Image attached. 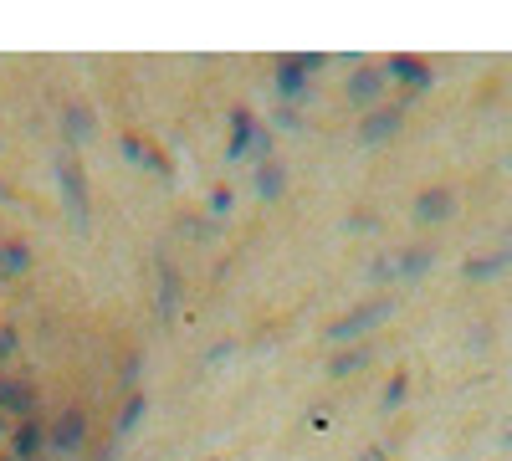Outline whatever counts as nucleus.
Returning a JSON list of instances; mask_svg holds the SVG:
<instances>
[{"label":"nucleus","instance_id":"f257e3e1","mask_svg":"<svg viewBox=\"0 0 512 461\" xmlns=\"http://www.w3.org/2000/svg\"><path fill=\"white\" fill-rule=\"evenodd\" d=\"M323 67H328L323 52H287V57H277L272 62V98L282 108H303L313 98V88H318Z\"/></svg>","mask_w":512,"mask_h":461},{"label":"nucleus","instance_id":"f03ea898","mask_svg":"<svg viewBox=\"0 0 512 461\" xmlns=\"http://www.w3.org/2000/svg\"><path fill=\"white\" fill-rule=\"evenodd\" d=\"M395 308H400L395 298H359L354 308H344V313H338V318H333V323L318 333V339H323V344H333V349L364 344L374 328H384V323L395 318Z\"/></svg>","mask_w":512,"mask_h":461},{"label":"nucleus","instance_id":"7ed1b4c3","mask_svg":"<svg viewBox=\"0 0 512 461\" xmlns=\"http://www.w3.org/2000/svg\"><path fill=\"white\" fill-rule=\"evenodd\" d=\"M88 441H93V410L82 405V400H67V405H57L47 415V461L52 456L57 461H72V456L88 451Z\"/></svg>","mask_w":512,"mask_h":461},{"label":"nucleus","instance_id":"20e7f679","mask_svg":"<svg viewBox=\"0 0 512 461\" xmlns=\"http://www.w3.org/2000/svg\"><path fill=\"white\" fill-rule=\"evenodd\" d=\"M57 190H62V211L77 231H88L93 221V185H88V170H82V159L72 149L57 154Z\"/></svg>","mask_w":512,"mask_h":461},{"label":"nucleus","instance_id":"39448f33","mask_svg":"<svg viewBox=\"0 0 512 461\" xmlns=\"http://www.w3.org/2000/svg\"><path fill=\"white\" fill-rule=\"evenodd\" d=\"M405 113H410V98H390V103H379L374 113H359V129H354V144L359 149H379V144H390V139H400V129H405Z\"/></svg>","mask_w":512,"mask_h":461},{"label":"nucleus","instance_id":"423d86ee","mask_svg":"<svg viewBox=\"0 0 512 461\" xmlns=\"http://www.w3.org/2000/svg\"><path fill=\"white\" fill-rule=\"evenodd\" d=\"M0 415L16 426V421H31V415H47L41 410V385L31 374H0Z\"/></svg>","mask_w":512,"mask_h":461},{"label":"nucleus","instance_id":"0eeeda50","mask_svg":"<svg viewBox=\"0 0 512 461\" xmlns=\"http://www.w3.org/2000/svg\"><path fill=\"white\" fill-rule=\"evenodd\" d=\"M384 77H390V88H405V98H425L436 88V67L425 57H415V52L384 57Z\"/></svg>","mask_w":512,"mask_h":461},{"label":"nucleus","instance_id":"6e6552de","mask_svg":"<svg viewBox=\"0 0 512 461\" xmlns=\"http://www.w3.org/2000/svg\"><path fill=\"white\" fill-rule=\"evenodd\" d=\"M344 98L359 113H374L379 103H390V77H384V62H359L344 82Z\"/></svg>","mask_w":512,"mask_h":461},{"label":"nucleus","instance_id":"1a4fd4ad","mask_svg":"<svg viewBox=\"0 0 512 461\" xmlns=\"http://www.w3.org/2000/svg\"><path fill=\"white\" fill-rule=\"evenodd\" d=\"M256 139H262V118H256L246 103H236L226 113V164H231V170H236V164H251Z\"/></svg>","mask_w":512,"mask_h":461},{"label":"nucleus","instance_id":"9d476101","mask_svg":"<svg viewBox=\"0 0 512 461\" xmlns=\"http://www.w3.org/2000/svg\"><path fill=\"white\" fill-rule=\"evenodd\" d=\"M180 303H185V277L169 257H154V318L169 328L180 318Z\"/></svg>","mask_w":512,"mask_h":461},{"label":"nucleus","instance_id":"9b49d317","mask_svg":"<svg viewBox=\"0 0 512 461\" xmlns=\"http://www.w3.org/2000/svg\"><path fill=\"white\" fill-rule=\"evenodd\" d=\"M456 216V190L451 185H425V190H415V200H410V221L415 226H441V221H451Z\"/></svg>","mask_w":512,"mask_h":461},{"label":"nucleus","instance_id":"f8f14e48","mask_svg":"<svg viewBox=\"0 0 512 461\" xmlns=\"http://www.w3.org/2000/svg\"><path fill=\"white\" fill-rule=\"evenodd\" d=\"M57 123H62V144L67 149H82V144L98 134V108L88 98H67L62 113H57Z\"/></svg>","mask_w":512,"mask_h":461},{"label":"nucleus","instance_id":"ddd939ff","mask_svg":"<svg viewBox=\"0 0 512 461\" xmlns=\"http://www.w3.org/2000/svg\"><path fill=\"white\" fill-rule=\"evenodd\" d=\"M11 461H47V415L11 426Z\"/></svg>","mask_w":512,"mask_h":461},{"label":"nucleus","instance_id":"4468645a","mask_svg":"<svg viewBox=\"0 0 512 461\" xmlns=\"http://www.w3.org/2000/svg\"><path fill=\"white\" fill-rule=\"evenodd\" d=\"M36 272V251L21 236H0V282H21Z\"/></svg>","mask_w":512,"mask_h":461},{"label":"nucleus","instance_id":"2eb2a0df","mask_svg":"<svg viewBox=\"0 0 512 461\" xmlns=\"http://www.w3.org/2000/svg\"><path fill=\"white\" fill-rule=\"evenodd\" d=\"M287 180H292L287 159H267V164H256V170H251V190H256L262 205H277L287 195Z\"/></svg>","mask_w":512,"mask_h":461},{"label":"nucleus","instance_id":"dca6fc26","mask_svg":"<svg viewBox=\"0 0 512 461\" xmlns=\"http://www.w3.org/2000/svg\"><path fill=\"white\" fill-rule=\"evenodd\" d=\"M436 267V246L431 241H415V246H400L395 251V282H415Z\"/></svg>","mask_w":512,"mask_h":461},{"label":"nucleus","instance_id":"f3484780","mask_svg":"<svg viewBox=\"0 0 512 461\" xmlns=\"http://www.w3.org/2000/svg\"><path fill=\"white\" fill-rule=\"evenodd\" d=\"M369 364H374V349L369 344H349V349H333L323 374H328V380H354V374H364Z\"/></svg>","mask_w":512,"mask_h":461},{"label":"nucleus","instance_id":"a211bd4d","mask_svg":"<svg viewBox=\"0 0 512 461\" xmlns=\"http://www.w3.org/2000/svg\"><path fill=\"white\" fill-rule=\"evenodd\" d=\"M144 415H149V390H134V395H123L118 410H113V441L123 436H134L144 426Z\"/></svg>","mask_w":512,"mask_h":461},{"label":"nucleus","instance_id":"6ab92c4d","mask_svg":"<svg viewBox=\"0 0 512 461\" xmlns=\"http://www.w3.org/2000/svg\"><path fill=\"white\" fill-rule=\"evenodd\" d=\"M507 267H512V246L487 251V257H466V262H461V277H466V282H492V277H502Z\"/></svg>","mask_w":512,"mask_h":461},{"label":"nucleus","instance_id":"aec40b11","mask_svg":"<svg viewBox=\"0 0 512 461\" xmlns=\"http://www.w3.org/2000/svg\"><path fill=\"white\" fill-rule=\"evenodd\" d=\"M410 400V369H395L390 380H384V395H379V410L390 415V410H400Z\"/></svg>","mask_w":512,"mask_h":461},{"label":"nucleus","instance_id":"412c9836","mask_svg":"<svg viewBox=\"0 0 512 461\" xmlns=\"http://www.w3.org/2000/svg\"><path fill=\"white\" fill-rule=\"evenodd\" d=\"M144 364H149V359H144V349H128V354H123V364H118V374H113L123 395H134V390H139V374H144Z\"/></svg>","mask_w":512,"mask_h":461},{"label":"nucleus","instance_id":"4be33fe9","mask_svg":"<svg viewBox=\"0 0 512 461\" xmlns=\"http://www.w3.org/2000/svg\"><path fill=\"white\" fill-rule=\"evenodd\" d=\"M149 134L144 129H123L118 134V154H123V164H134V170H139V164H144V154H149Z\"/></svg>","mask_w":512,"mask_h":461},{"label":"nucleus","instance_id":"5701e85b","mask_svg":"<svg viewBox=\"0 0 512 461\" xmlns=\"http://www.w3.org/2000/svg\"><path fill=\"white\" fill-rule=\"evenodd\" d=\"M205 211H210V221H231V216H236V190H231V185H210Z\"/></svg>","mask_w":512,"mask_h":461},{"label":"nucleus","instance_id":"b1692460","mask_svg":"<svg viewBox=\"0 0 512 461\" xmlns=\"http://www.w3.org/2000/svg\"><path fill=\"white\" fill-rule=\"evenodd\" d=\"M272 134H308V113L277 103V113H272Z\"/></svg>","mask_w":512,"mask_h":461},{"label":"nucleus","instance_id":"393cba45","mask_svg":"<svg viewBox=\"0 0 512 461\" xmlns=\"http://www.w3.org/2000/svg\"><path fill=\"white\" fill-rule=\"evenodd\" d=\"M139 175H154V180H175V164H169V154L159 144H149L144 164H139Z\"/></svg>","mask_w":512,"mask_h":461},{"label":"nucleus","instance_id":"a878e982","mask_svg":"<svg viewBox=\"0 0 512 461\" xmlns=\"http://www.w3.org/2000/svg\"><path fill=\"white\" fill-rule=\"evenodd\" d=\"M21 354V328L16 323H0V364H11Z\"/></svg>","mask_w":512,"mask_h":461},{"label":"nucleus","instance_id":"bb28decb","mask_svg":"<svg viewBox=\"0 0 512 461\" xmlns=\"http://www.w3.org/2000/svg\"><path fill=\"white\" fill-rule=\"evenodd\" d=\"M369 282H395V257H374L369 262Z\"/></svg>","mask_w":512,"mask_h":461},{"label":"nucleus","instance_id":"cd10ccee","mask_svg":"<svg viewBox=\"0 0 512 461\" xmlns=\"http://www.w3.org/2000/svg\"><path fill=\"white\" fill-rule=\"evenodd\" d=\"M349 231H379V216L364 205V211H354V216H349Z\"/></svg>","mask_w":512,"mask_h":461},{"label":"nucleus","instance_id":"c85d7f7f","mask_svg":"<svg viewBox=\"0 0 512 461\" xmlns=\"http://www.w3.org/2000/svg\"><path fill=\"white\" fill-rule=\"evenodd\" d=\"M231 354H236V339H221L216 349H210V354H205V364H210V369H216V364H226Z\"/></svg>","mask_w":512,"mask_h":461},{"label":"nucleus","instance_id":"c756f323","mask_svg":"<svg viewBox=\"0 0 512 461\" xmlns=\"http://www.w3.org/2000/svg\"><path fill=\"white\" fill-rule=\"evenodd\" d=\"M359 461H390V446H369V451H359Z\"/></svg>","mask_w":512,"mask_h":461},{"label":"nucleus","instance_id":"7c9ffc66","mask_svg":"<svg viewBox=\"0 0 512 461\" xmlns=\"http://www.w3.org/2000/svg\"><path fill=\"white\" fill-rule=\"evenodd\" d=\"M0 200H11V190H6V180H0Z\"/></svg>","mask_w":512,"mask_h":461},{"label":"nucleus","instance_id":"2f4dec72","mask_svg":"<svg viewBox=\"0 0 512 461\" xmlns=\"http://www.w3.org/2000/svg\"><path fill=\"white\" fill-rule=\"evenodd\" d=\"M502 446H507V451H512V431H507V436H502Z\"/></svg>","mask_w":512,"mask_h":461},{"label":"nucleus","instance_id":"473e14b6","mask_svg":"<svg viewBox=\"0 0 512 461\" xmlns=\"http://www.w3.org/2000/svg\"><path fill=\"white\" fill-rule=\"evenodd\" d=\"M200 461H221V456H200Z\"/></svg>","mask_w":512,"mask_h":461},{"label":"nucleus","instance_id":"72a5a7b5","mask_svg":"<svg viewBox=\"0 0 512 461\" xmlns=\"http://www.w3.org/2000/svg\"><path fill=\"white\" fill-rule=\"evenodd\" d=\"M0 461H11V451H6V456H0Z\"/></svg>","mask_w":512,"mask_h":461}]
</instances>
